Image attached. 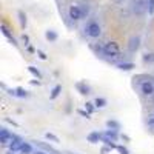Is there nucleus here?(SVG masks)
Returning a JSON list of instances; mask_svg holds the SVG:
<instances>
[{
    "label": "nucleus",
    "mask_w": 154,
    "mask_h": 154,
    "mask_svg": "<svg viewBox=\"0 0 154 154\" xmlns=\"http://www.w3.org/2000/svg\"><path fill=\"white\" fill-rule=\"evenodd\" d=\"M119 53H120V48H119V45L116 42L105 43V46H103V54L105 56H108V57H117Z\"/></svg>",
    "instance_id": "nucleus-1"
},
{
    "label": "nucleus",
    "mask_w": 154,
    "mask_h": 154,
    "mask_svg": "<svg viewBox=\"0 0 154 154\" xmlns=\"http://www.w3.org/2000/svg\"><path fill=\"white\" fill-rule=\"evenodd\" d=\"M85 31H86V34L89 35V37H93V38H96V37H99L100 35V26H99V23H96V22H91V23H88V26L85 28Z\"/></svg>",
    "instance_id": "nucleus-2"
},
{
    "label": "nucleus",
    "mask_w": 154,
    "mask_h": 154,
    "mask_svg": "<svg viewBox=\"0 0 154 154\" xmlns=\"http://www.w3.org/2000/svg\"><path fill=\"white\" fill-rule=\"evenodd\" d=\"M85 12H88V11H83L80 6H77V5H72V6L69 8V19H72V20H80V19L83 17Z\"/></svg>",
    "instance_id": "nucleus-3"
},
{
    "label": "nucleus",
    "mask_w": 154,
    "mask_h": 154,
    "mask_svg": "<svg viewBox=\"0 0 154 154\" xmlns=\"http://www.w3.org/2000/svg\"><path fill=\"white\" fill-rule=\"evenodd\" d=\"M12 140H14V136L9 134V131L3 128V130L0 131V143H2L3 146H6V145H11Z\"/></svg>",
    "instance_id": "nucleus-4"
},
{
    "label": "nucleus",
    "mask_w": 154,
    "mask_h": 154,
    "mask_svg": "<svg viewBox=\"0 0 154 154\" xmlns=\"http://www.w3.org/2000/svg\"><path fill=\"white\" fill-rule=\"evenodd\" d=\"M23 140L22 139H19V137H14V140L11 142V145H9V151L11 152H17V151H20L22 149V146H23Z\"/></svg>",
    "instance_id": "nucleus-5"
},
{
    "label": "nucleus",
    "mask_w": 154,
    "mask_h": 154,
    "mask_svg": "<svg viewBox=\"0 0 154 154\" xmlns=\"http://www.w3.org/2000/svg\"><path fill=\"white\" fill-rule=\"evenodd\" d=\"M140 89H142V93H143L145 96H151V94L154 93V86H152L151 82H143L142 86H140Z\"/></svg>",
    "instance_id": "nucleus-6"
},
{
    "label": "nucleus",
    "mask_w": 154,
    "mask_h": 154,
    "mask_svg": "<svg viewBox=\"0 0 154 154\" xmlns=\"http://www.w3.org/2000/svg\"><path fill=\"white\" fill-rule=\"evenodd\" d=\"M20 152H22V154H31V152H32V146H31L29 143L25 142L23 146H22V149H20Z\"/></svg>",
    "instance_id": "nucleus-7"
},
{
    "label": "nucleus",
    "mask_w": 154,
    "mask_h": 154,
    "mask_svg": "<svg viewBox=\"0 0 154 154\" xmlns=\"http://www.w3.org/2000/svg\"><path fill=\"white\" fill-rule=\"evenodd\" d=\"M77 88H79L80 94H89V88H88V86H85L83 83H77Z\"/></svg>",
    "instance_id": "nucleus-8"
},
{
    "label": "nucleus",
    "mask_w": 154,
    "mask_h": 154,
    "mask_svg": "<svg viewBox=\"0 0 154 154\" xmlns=\"http://www.w3.org/2000/svg\"><path fill=\"white\" fill-rule=\"evenodd\" d=\"M60 91H62V86L60 85H57V86H54V89H53V93H51V99H56L59 94H60Z\"/></svg>",
    "instance_id": "nucleus-9"
},
{
    "label": "nucleus",
    "mask_w": 154,
    "mask_h": 154,
    "mask_svg": "<svg viewBox=\"0 0 154 154\" xmlns=\"http://www.w3.org/2000/svg\"><path fill=\"white\" fill-rule=\"evenodd\" d=\"M96 106H97V108H103V106H106V100H105V99H102V97H100V99L97 97V99H96Z\"/></svg>",
    "instance_id": "nucleus-10"
},
{
    "label": "nucleus",
    "mask_w": 154,
    "mask_h": 154,
    "mask_svg": "<svg viewBox=\"0 0 154 154\" xmlns=\"http://www.w3.org/2000/svg\"><path fill=\"white\" fill-rule=\"evenodd\" d=\"M146 8H148V12H149V14H154V0H148Z\"/></svg>",
    "instance_id": "nucleus-11"
},
{
    "label": "nucleus",
    "mask_w": 154,
    "mask_h": 154,
    "mask_svg": "<svg viewBox=\"0 0 154 154\" xmlns=\"http://www.w3.org/2000/svg\"><path fill=\"white\" fill-rule=\"evenodd\" d=\"M28 71H29L31 74H34L35 77H38V79H40V77H42V74H40V71H38V69H35L34 66H29V68H28Z\"/></svg>",
    "instance_id": "nucleus-12"
},
{
    "label": "nucleus",
    "mask_w": 154,
    "mask_h": 154,
    "mask_svg": "<svg viewBox=\"0 0 154 154\" xmlns=\"http://www.w3.org/2000/svg\"><path fill=\"white\" fill-rule=\"evenodd\" d=\"M16 96H19V97H26L28 93L25 91V89H22V88H17V89H16Z\"/></svg>",
    "instance_id": "nucleus-13"
},
{
    "label": "nucleus",
    "mask_w": 154,
    "mask_h": 154,
    "mask_svg": "<svg viewBox=\"0 0 154 154\" xmlns=\"http://www.w3.org/2000/svg\"><path fill=\"white\" fill-rule=\"evenodd\" d=\"M119 68H120V69L128 71V69H133V68H134V65H133V63H122V65H120Z\"/></svg>",
    "instance_id": "nucleus-14"
},
{
    "label": "nucleus",
    "mask_w": 154,
    "mask_h": 154,
    "mask_svg": "<svg viewBox=\"0 0 154 154\" xmlns=\"http://www.w3.org/2000/svg\"><path fill=\"white\" fill-rule=\"evenodd\" d=\"M46 38H48V40H56V38H57V34L53 32V31H48V32H46Z\"/></svg>",
    "instance_id": "nucleus-15"
},
{
    "label": "nucleus",
    "mask_w": 154,
    "mask_h": 154,
    "mask_svg": "<svg viewBox=\"0 0 154 154\" xmlns=\"http://www.w3.org/2000/svg\"><path fill=\"white\" fill-rule=\"evenodd\" d=\"M88 139H89V142H93V143H94V142H97V140L100 139V136H99L97 133H93V134H91V136H89Z\"/></svg>",
    "instance_id": "nucleus-16"
},
{
    "label": "nucleus",
    "mask_w": 154,
    "mask_h": 154,
    "mask_svg": "<svg viewBox=\"0 0 154 154\" xmlns=\"http://www.w3.org/2000/svg\"><path fill=\"white\" fill-rule=\"evenodd\" d=\"M20 22H22V26H25V25H26V16L23 14V12H20Z\"/></svg>",
    "instance_id": "nucleus-17"
},
{
    "label": "nucleus",
    "mask_w": 154,
    "mask_h": 154,
    "mask_svg": "<svg viewBox=\"0 0 154 154\" xmlns=\"http://www.w3.org/2000/svg\"><path fill=\"white\" fill-rule=\"evenodd\" d=\"M117 149H119V152H120V154H128V149H126V148H123V146H117Z\"/></svg>",
    "instance_id": "nucleus-18"
},
{
    "label": "nucleus",
    "mask_w": 154,
    "mask_h": 154,
    "mask_svg": "<svg viewBox=\"0 0 154 154\" xmlns=\"http://www.w3.org/2000/svg\"><path fill=\"white\" fill-rule=\"evenodd\" d=\"M46 137H48V139H53V140H56V142H59V139H57L56 136H53V134H49V133L46 134Z\"/></svg>",
    "instance_id": "nucleus-19"
},
{
    "label": "nucleus",
    "mask_w": 154,
    "mask_h": 154,
    "mask_svg": "<svg viewBox=\"0 0 154 154\" xmlns=\"http://www.w3.org/2000/svg\"><path fill=\"white\" fill-rule=\"evenodd\" d=\"M108 126H112V128H119V125L116 122H108Z\"/></svg>",
    "instance_id": "nucleus-20"
},
{
    "label": "nucleus",
    "mask_w": 154,
    "mask_h": 154,
    "mask_svg": "<svg viewBox=\"0 0 154 154\" xmlns=\"http://www.w3.org/2000/svg\"><path fill=\"white\" fill-rule=\"evenodd\" d=\"M86 108H88L89 112H93V103H86Z\"/></svg>",
    "instance_id": "nucleus-21"
},
{
    "label": "nucleus",
    "mask_w": 154,
    "mask_h": 154,
    "mask_svg": "<svg viewBox=\"0 0 154 154\" xmlns=\"http://www.w3.org/2000/svg\"><path fill=\"white\" fill-rule=\"evenodd\" d=\"M38 56H40V59H46V56L42 53V51H38Z\"/></svg>",
    "instance_id": "nucleus-22"
},
{
    "label": "nucleus",
    "mask_w": 154,
    "mask_h": 154,
    "mask_svg": "<svg viewBox=\"0 0 154 154\" xmlns=\"http://www.w3.org/2000/svg\"><path fill=\"white\" fill-rule=\"evenodd\" d=\"M34 154H45V152H43V151H35Z\"/></svg>",
    "instance_id": "nucleus-23"
},
{
    "label": "nucleus",
    "mask_w": 154,
    "mask_h": 154,
    "mask_svg": "<svg viewBox=\"0 0 154 154\" xmlns=\"http://www.w3.org/2000/svg\"><path fill=\"white\" fill-rule=\"evenodd\" d=\"M9 154H14V152H9Z\"/></svg>",
    "instance_id": "nucleus-24"
}]
</instances>
